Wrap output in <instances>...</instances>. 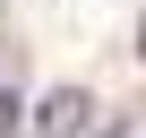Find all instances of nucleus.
Instances as JSON below:
<instances>
[{"label":"nucleus","mask_w":146,"mask_h":138,"mask_svg":"<svg viewBox=\"0 0 146 138\" xmlns=\"http://www.w3.org/2000/svg\"><path fill=\"white\" fill-rule=\"evenodd\" d=\"M86 112H95V104H86L78 86H52V95L35 104V129H43V138H78V129H86Z\"/></svg>","instance_id":"f257e3e1"}]
</instances>
